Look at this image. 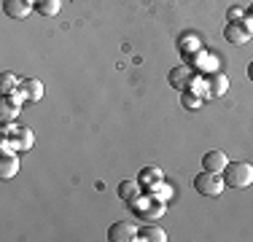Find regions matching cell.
I'll list each match as a JSON object with an SVG mask.
<instances>
[{"label":"cell","instance_id":"obj_1","mask_svg":"<svg viewBox=\"0 0 253 242\" xmlns=\"http://www.w3.org/2000/svg\"><path fill=\"white\" fill-rule=\"evenodd\" d=\"M224 183L229 189H248L253 186V164L248 161H229L224 169Z\"/></svg>","mask_w":253,"mask_h":242},{"label":"cell","instance_id":"obj_2","mask_svg":"<svg viewBox=\"0 0 253 242\" xmlns=\"http://www.w3.org/2000/svg\"><path fill=\"white\" fill-rule=\"evenodd\" d=\"M226 189V183H224V175H218V172H200L194 178V191L197 194H202V197H221Z\"/></svg>","mask_w":253,"mask_h":242},{"label":"cell","instance_id":"obj_3","mask_svg":"<svg viewBox=\"0 0 253 242\" xmlns=\"http://www.w3.org/2000/svg\"><path fill=\"white\" fill-rule=\"evenodd\" d=\"M194 76H197V70L191 68V65H178V68H172L167 73V83H170L172 89H178V92H183V89L191 86Z\"/></svg>","mask_w":253,"mask_h":242},{"label":"cell","instance_id":"obj_4","mask_svg":"<svg viewBox=\"0 0 253 242\" xmlns=\"http://www.w3.org/2000/svg\"><path fill=\"white\" fill-rule=\"evenodd\" d=\"M224 38L232 46H245V43H251L253 33L245 27V22H229L226 27H224Z\"/></svg>","mask_w":253,"mask_h":242},{"label":"cell","instance_id":"obj_5","mask_svg":"<svg viewBox=\"0 0 253 242\" xmlns=\"http://www.w3.org/2000/svg\"><path fill=\"white\" fill-rule=\"evenodd\" d=\"M137 232H140V229H135L132 223L116 221V223H111V229H108V240L111 242H135Z\"/></svg>","mask_w":253,"mask_h":242},{"label":"cell","instance_id":"obj_6","mask_svg":"<svg viewBox=\"0 0 253 242\" xmlns=\"http://www.w3.org/2000/svg\"><path fill=\"white\" fill-rule=\"evenodd\" d=\"M22 92H14V94H3V102H0V121H14L22 111Z\"/></svg>","mask_w":253,"mask_h":242},{"label":"cell","instance_id":"obj_7","mask_svg":"<svg viewBox=\"0 0 253 242\" xmlns=\"http://www.w3.org/2000/svg\"><path fill=\"white\" fill-rule=\"evenodd\" d=\"M33 8L35 3H30V0H3V14L8 19H27Z\"/></svg>","mask_w":253,"mask_h":242},{"label":"cell","instance_id":"obj_8","mask_svg":"<svg viewBox=\"0 0 253 242\" xmlns=\"http://www.w3.org/2000/svg\"><path fill=\"white\" fill-rule=\"evenodd\" d=\"M186 65H191L194 70H200L202 76H210V73H215V70H218V59H215L213 54H208L205 48H202V51H197L194 57H191L189 62H186Z\"/></svg>","mask_w":253,"mask_h":242},{"label":"cell","instance_id":"obj_9","mask_svg":"<svg viewBox=\"0 0 253 242\" xmlns=\"http://www.w3.org/2000/svg\"><path fill=\"white\" fill-rule=\"evenodd\" d=\"M229 167V156L224 154V151H208V154L202 156V169H208V172H218L224 175V169Z\"/></svg>","mask_w":253,"mask_h":242},{"label":"cell","instance_id":"obj_10","mask_svg":"<svg viewBox=\"0 0 253 242\" xmlns=\"http://www.w3.org/2000/svg\"><path fill=\"white\" fill-rule=\"evenodd\" d=\"M178 51L183 54V59L189 62V59L194 57L197 51H202V40L197 38L194 33H183V35L178 38Z\"/></svg>","mask_w":253,"mask_h":242},{"label":"cell","instance_id":"obj_11","mask_svg":"<svg viewBox=\"0 0 253 242\" xmlns=\"http://www.w3.org/2000/svg\"><path fill=\"white\" fill-rule=\"evenodd\" d=\"M19 92H22V97H25L27 102H38L41 97H43V83H41L38 78H22Z\"/></svg>","mask_w":253,"mask_h":242},{"label":"cell","instance_id":"obj_12","mask_svg":"<svg viewBox=\"0 0 253 242\" xmlns=\"http://www.w3.org/2000/svg\"><path fill=\"white\" fill-rule=\"evenodd\" d=\"M208 78V89H210V97H224L229 92V78L224 76V73H210V76H205Z\"/></svg>","mask_w":253,"mask_h":242},{"label":"cell","instance_id":"obj_13","mask_svg":"<svg viewBox=\"0 0 253 242\" xmlns=\"http://www.w3.org/2000/svg\"><path fill=\"white\" fill-rule=\"evenodd\" d=\"M33 143H35V135H33V129H27V126H19V129H16V135H14L16 154H27V151L33 148Z\"/></svg>","mask_w":253,"mask_h":242},{"label":"cell","instance_id":"obj_14","mask_svg":"<svg viewBox=\"0 0 253 242\" xmlns=\"http://www.w3.org/2000/svg\"><path fill=\"white\" fill-rule=\"evenodd\" d=\"M19 172V156L16 154H3V159H0V178H14V175Z\"/></svg>","mask_w":253,"mask_h":242},{"label":"cell","instance_id":"obj_15","mask_svg":"<svg viewBox=\"0 0 253 242\" xmlns=\"http://www.w3.org/2000/svg\"><path fill=\"white\" fill-rule=\"evenodd\" d=\"M137 240H143V242H165L167 232L159 229V226H143L140 232H137Z\"/></svg>","mask_w":253,"mask_h":242},{"label":"cell","instance_id":"obj_16","mask_svg":"<svg viewBox=\"0 0 253 242\" xmlns=\"http://www.w3.org/2000/svg\"><path fill=\"white\" fill-rule=\"evenodd\" d=\"M119 197H122L124 202H135V199L140 197V186H137L135 180H124V183H119Z\"/></svg>","mask_w":253,"mask_h":242},{"label":"cell","instance_id":"obj_17","mask_svg":"<svg viewBox=\"0 0 253 242\" xmlns=\"http://www.w3.org/2000/svg\"><path fill=\"white\" fill-rule=\"evenodd\" d=\"M59 8H62V0H38L35 3V11L41 16H57Z\"/></svg>","mask_w":253,"mask_h":242},{"label":"cell","instance_id":"obj_18","mask_svg":"<svg viewBox=\"0 0 253 242\" xmlns=\"http://www.w3.org/2000/svg\"><path fill=\"white\" fill-rule=\"evenodd\" d=\"M19 83H22V78H16L14 73H3V76H0V92L14 94V92H19Z\"/></svg>","mask_w":253,"mask_h":242},{"label":"cell","instance_id":"obj_19","mask_svg":"<svg viewBox=\"0 0 253 242\" xmlns=\"http://www.w3.org/2000/svg\"><path fill=\"white\" fill-rule=\"evenodd\" d=\"M180 102H183V108H200L202 102H205V97H200V94H194L191 89H183V94H180Z\"/></svg>","mask_w":253,"mask_h":242},{"label":"cell","instance_id":"obj_20","mask_svg":"<svg viewBox=\"0 0 253 242\" xmlns=\"http://www.w3.org/2000/svg\"><path fill=\"white\" fill-rule=\"evenodd\" d=\"M140 180H143V183H159V180H162V169L159 167H143L140 169Z\"/></svg>","mask_w":253,"mask_h":242},{"label":"cell","instance_id":"obj_21","mask_svg":"<svg viewBox=\"0 0 253 242\" xmlns=\"http://www.w3.org/2000/svg\"><path fill=\"white\" fill-rule=\"evenodd\" d=\"M191 92L194 94H200V97H205V100H208L210 97V89H208V78H200V76H194V81H191Z\"/></svg>","mask_w":253,"mask_h":242},{"label":"cell","instance_id":"obj_22","mask_svg":"<svg viewBox=\"0 0 253 242\" xmlns=\"http://www.w3.org/2000/svg\"><path fill=\"white\" fill-rule=\"evenodd\" d=\"M226 19H229V22H243V19H245V11L237 8V5H232V8L226 11Z\"/></svg>","mask_w":253,"mask_h":242},{"label":"cell","instance_id":"obj_23","mask_svg":"<svg viewBox=\"0 0 253 242\" xmlns=\"http://www.w3.org/2000/svg\"><path fill=\"white\" fill-rule=\"evenodd\" d=\"M243 22H245V27H248L251 33H253V16H248V14H245V19H243Z\"/></svg>","mask_w":253,"mask_h":242},{"label":"cell","instance_id":"obj_24","mask_svg":"<svg viewBox=\"0 0 253 242\" xmlns=\"http://www.w3.org/2000/svg\"><path fill=\"white\" fill-rule=\"evenodd\" d=\"M248 78H251V81H253V62L248 65Z\"/></svg>","mask_w":253,"mask_h":242},{"label":"cell","instance_id":"obj_25","mask_svg":"<svg viewBox=\"0 0 253 242\" xmlns=\"http://www.w3.org/2000/svg\"><path fill=\"white\" fill-rule=\"evenodd\" d=\"M245 14H248V16H253V3H251V8H248V11H245Z\"/></svg>","mask_w":253,"mask_h":242}]
</instances>
